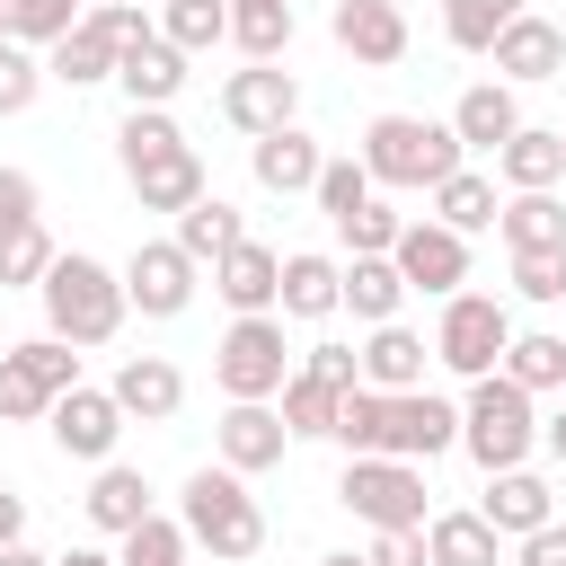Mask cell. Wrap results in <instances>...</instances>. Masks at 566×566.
Listing matches in <instances>:
<instances>
[{
    "instance_id": "bcb514c9",
    "label": "cell",
    "mask_w": 566,
    "mask_h": 566,
    "mask_svg": "<svg viewBox=\"0 0 566 566\" xmlns=\"http://www.w3.org/2000/svg\"><path fill=\"white\" fill-rule=\"evenodd\" d=\"M44 80H53V71H44V53L9 35V44H0V115H27V106L44 97Z\"/></svg>"
},
{
    "instance_id": "74e56055",
    "label": "cell",
    "mask_w": 566,
    "mask_h": 566,
    "mask_svg": "<svg viewBox=\"0 0 566 566\" xmlns=\"http://www.w3.org/2000/svg\"><path fill=\"white\" fill-rule=\"evenodd\" d=\"M53 256H62V248H53L44 221H9V230H0V292H35V283L53 274Z\"/></svg>"
},
{
    "instance_id": "8d00e7d4",
    "label": "cell",
    "mask_w": 566,
    "mask_h": 566,
    "mask_svg": "<svg viewBox=\"0 0 566 566\" xmlns=\"http://www.w3.org/2000/svg\"><path fill=\"white\" fill-rule=\"evenodd\" d=\"M345 460H363V451H380L389 442V389H371V380H354L345 398H336V433H327Z\"/></svg>"
},
{
    "instance_id": "ab89813d",
    "label": "cell",
    "mask_w": 566,
    "mask_h": 566,
    "mask_svg": "<svg viewBox=\"0 0 566 566\" xmlns=\"http://www.w3.org/2000/svg\"><path fill=\"white\" fill-rule=\"evenodd\" d=\"M115 566H195V539H186L177 513H150V522H133L115 539Z\"/></svg>"
},
{
    "instance_id": "603a6c76",
    "label": "cell",
    "mask_w": 566,
    "mask_h": 566,
    "mask_svg": "<svg viewBox=\"0 0 566 566\" xmlns=\"http://www.w3.org/2000/svg\"><path fill=\"white\" fill-rule=\"evenodd\" d=\"M345 310V265L327 256V248H292L283 256V318H336Z\"/></svg>"
},
{
    "instance_id": "277c9868",
    "label": "cell",
    "mask_w": 566,
    "mask_h": 566,
    "mask_svg": "<svg viewBox=\"0 0 566 566\" xmlns=\"http://www.w3.org/2000/svg\"><path fill=\"white\" fill-rule=\"evenodd\" d=\"M460 451L495 478V469H522L531 451H539V398L522 389V380H504V371H486V380H469V398H460Z\"/></svg>"
},
{
    "instance_id": "c3c4849f",
    "label": "cell",
    "mask_w": 566,
    "mask_h": 566,
    "mask_svg": "<svg viewBox=\"0 0 566 566\" xmlns=\"http://www.w3.org/2000/svg\"><path fill=\"white\" fill-rule=\"evenodd\" d=\"M9 221H44V186H35V168H0V230Z\"/></svg>"
},
{
    "instance_id": "11a10c76",
    "label": "cell",
    "mask_w": 566,
    "mask_h": 566,
    "mask_svg": "<svg viewBox=\"0 0 566 566\" xmlns=\"http://www.w3.org/2000/svg\"><path fill=\"white\" fill-rule=\"evenodd\" d=\"M53 566H115V548H62Z\"/></svg>"
},
{
    "instance_id": "f1b7e54d",
    "label": "cell",
    "mask_w": 566,
    "mask_h": 566,
    "mask_svg": "<svg viewBox=\"0 0 566 566\" xmlns=\"http://www.w3.org/2000/svg\"><path fill=\"white\" fill-rule=\"evenodd\" d=\"M495 212H504V195H495V177H486V168H451V177L433 186V221H442V230H460V239L495 230Z\"/></svg>"
},
{
    "instance_id": "ba28073f",
    "label": "cell",
    "mask_w": 566,
    "mask_h": 566,
    "mask_svg": "<svg viewBox=\"0 0 566 566\" xmlns=\"http://www.w3.org/2000/svg\"><path fill=\"white\" fill-rule=\"evenodd\" d=\"M195 283H203V265L177 248V230H168V239H142V248L124 256V292H133L142 318H186V310H195Z\"/></svg>"
},
{
    "instance_id": "9a60e30c",
    "label": "cell",
    "mask_w": 566,
    "mask_h": 566,
    "mask_svg": "<svg viewBox=\"0 0 566 566\" xmlns=\"http://www.w3.org/2000/svg\"><path fill=\"white\" fill-rule=\"evenodd\" d=\"M486 62H495V80L539 88V80H557V71H566V27H557V18H539V9H522V18L486 44Z\"/></svg>"
},
{
    "instance_id": "db71d44e",
    "label": "cell",
    "mask_w": 566,
    "mask_h": 566,
    "mask_svg": "<svg viewBox=\"0 0 566 566\" xmlns=\"http://www.w3.org/2000/svg\"><path fill=\"white\" fill-rule=\"evenodd\" d=\"M539 451H548V460H557V469H566V407H557V416H548V424H539Z\"/></svg>"
},
{
    "instance_id": "4fadbf2b",
    "label": "cell",
    "mask_w": 566,
    "mask_h": 566,
    "mask_svg": "<svg viewBox=\"0 0 566 566\" xmlns=\"http://www.w3.org/2000/svg\"><path fill=\"white\" fill-rule=\"evenodd\" d=\"M380 451L433 469L442 451H460V398H442V389H389V442Z\"/></svg>"
},
{
    "instance_id": "836d02e7",
    "label": "cell",
    "mask_w": 566,
    "mask_h": 566,
    "mask_svg": "<svg viewBox=\"0 0 566 566\" xmlns=\"http://www.w3.org/2000/svg\"><path fill=\"white\" fill-rule=\"evenodd\" d=\"M239 239H248V212H239V203H221V195H203V203H186V212H177V248H186L195 265L230 256Z\"/></svg>"
},
{
    "instance_id": "f35d334b",
    "label": "cell",
    "mask_w": 566,
    "mask_h": 566,
    "mask_svg": "<svg viewBox=\"0 0 566 566\" xmlns=\"http://www.w3.org/2000/svg\"><path fill=\"white\" fill-rule=\"evenodd\" d=\"M159 35L177 53H212L230 44V0H159Z\"/></svg>"
},
{
    "instance_id": "f546056e",
    "label": "cell",
    "mask_w": 566,
    "mask_h": 566,
    "mask_svg": "<svg viewBox=\"0 0 566 566\" xmlns=\"http://www.w3.org/2000/svg\"><path fill=\"white\" fill-rule=\"evenodd\" d=\"M504 380H522L531 398H566V336H557V327H513Z\"/></svg>"
},
{
    "instance_id": "5b68a950",
    "label": "cell",
    "mask_w": 566,
    "mask_h": 566,
    "mask_svg": "<svg viewBox=\"0 0 566 566\" xmlns=\"http://www.w3.org/2000/svg\"><path fill=\"white\" fill-rule=\"evenodd\" d=\"M504 345H513V310H504V292H451V301H442V318H433V363H442L451 380H486V371H504Z\"/></svg>"
},
{
    "instance_id": "6da1fadb",
    "label": "cell",
    "mask_w": 566,
    "mask_h": 566,
    "mask_svg": "<svg viewBox=\"0 0 566 566\" xmlns=\"http://www.w3.org/2000/svg\"><path fill=\"white\" fill-rule=\"evenodd\" d=\"M35 301H44V327L62 336V345H115L124 336V318H133V292H124V265H97V256H80V248H62L53 256V274L35 283Z\"/></svg>"
},
{
    "instance_id": "9f6ffc18",
    "label": "cell",
    "mask_w": 566,
    "mask_h": 566,
    "mask_svg": "<svg viewBox=\"0 0 566 566\" xmlns=\"http://www.w3.org/2000/svg\"><path fill=\"white\" fill-rule=\"evenodd\" d=\"M0 566H53V557H44V548H27V539H18V548H0Z\"/></svg>"
},
{
    "instance_id": "b9f144b4",
    "label": "cell",
    "mask_w": 566,
    "mask_h": 566,
    "mask_svg": "<svg viewBox=\"0 0 566 566\" xmlns=\"http://www.w3.org/2000/svg\"><path fill=\"white\" fill-rule=\"evenodd\" d=\"M44 416H53V389H44L35 363L9 345V354H0V424H44Z\"/></svg>"
},
{
    "instance_id": "8992f818",
    "label": "cell",
    "mask_w": 566,
    "mask_h": 566,
    "mask_svg": "<svg viewBox=\"0 0 566 566\" xmlns=\"http://www.w3.org/2000/svg\"><path fill=\"white\" fill-rule=\"evenodd\" d=\"M336 504H345L363 531H416V522H424V460L363 451V460H345V478H336Z\"/></svg>"
},
{
    "instance_id": "7bdbcfd3",
    "label": "cell",
    "mask_w": 566,
    "mask_h": 566,
    "mask_svg": "<svg viewBox=\"0 0 566 566\" xmlns=\"http://www.w3.org/2000/svg\"><path fill=\"white\" fill-rule=\"evenodd\" d=\"M80 18H88V0H9V35L35 44V53H53Z\"/></svg>"
},
{
    "instance_id": "60d3db41",
    "label": "cell",
    "mask_w": 566,
    "mask_h": 566,
    "mask_svg": "<svg viewBox=\"0 0 566 566\" xmlns=\"http://www.w3.org/2000/svg\"><path fill=\"white\" fill-rule=\"evenodd\" d=\"M522 9H531V0H442V35H451L460 53H486Z\"/></svg>"
},
{
    "instance_id": "83f0119b",
    "label": "cell",
    "mask_w": 566,
    "mask_h": 566,
    "mask_svg": "<svg viewBox=\"0 0 566 566\" xmlns=\"http://www.w3.org/2000/svg\"><path fill=\"white\" fill-rule=\"evenodd\" d=\"M424 548H433V566H495L504 531L478 504H460V513H424Z\"/></svg>"
},
{
    "instance_id": "4316f807",
    "label": "cell",
    "mask_w": 566,
    "mask_h": 566,
    "mask_svg": "<svg viewBox=\"0 0 566 566\" xmlns=\"http://www.w3.org/2000/svg\"><path fill=\"white\" fill-rule=\"evenodd\" d=\"M124 186H133V203H142V212H186V203H203V195H212V177H203L195 142H186V150H168V159H150V168H133Z\"/></svg>"
},
{
    "instance_id": "ee69618b",
    "label": "cell",
    "mask_w": 566,
    "mask_h": 566,
    "mask_svg": "<svg viewBox=\"0 0 566 566\" xmlns=\"http://www.w3.org/2000/svg\"><path fill=\"white\" fill-rule=\"evenodd\" d=\"M398 230H407V212H398L389 195H371V203H354V212L336 221V239H345L354 256H389V248H398Z\"/></svg>"
},
{
    "instance_id": "30bf717a",
    "label": "cell",
    "mask_w": 566,
    "mask_h": 566,
    "mask_svg": "<svg viewBox=\"0 0 566 566\" xmlns=\"http://www.w3.org/2000/svg\"><path fill=\"white\" fill-rule=\"evenodd\" d=\"M283 451H292V424H283L274 398H230L221 407V424H212V460L221 469L265 478V469H283Z\"/></svg>"
},
{
    "instance_id": "cb8c5ba5",
    "label": "cell",
    "mask_w": 566,
    "mask_h": 566,
    "mask_svg": "<svg viewBox=\"0 0 566 566\" xmlns=\"http://www.w3.org/2000/svg\"><path fill=\"white\" fill-rule=\"evenodd\" d=\"M451 133H460L469 150H504V142L522 133V97H513V80H478V88H460Z\"/></svg>"
},
{
    "instance_id": "e0dca14e",
    "label": "cell",
    "mask_w": 566,
    "mask_h": 566,
    "mask_svg": "<svg viewBox=\"0 0 566 566\" xmlns=\"http://www.w3.org/2000/svg\"><path fill=\"white\" fill-rule=\"evenodd\" d=\"M212 292L230 301V318H248V310H283V256H274L265 239H239L230 256H212Z\"/></svg>"
},
{
    "instance_id": "52a82bcc",
    "label": "cell",
    "mask_w": 566,
    "mask_h": 566,
    "mask_svg": "<svg viewBox=\"0 0 566 566\" xmlns=\"http://www.w3.org/2000/svg\"><path fill=\"white\" fill-rule=\"evenodd\" d=\"M212 380H221V398H283V380H292L283 310H248V318H230L221 345H212Z\"/></svg>"
},
{
    "instance_id": "6f0895ef",
    "label": "cell",
    "mask_w": 566,
    "mask_h": 566,
    "mask_svg": "<svg viewBox=\"0 0 566 566\" xmlns=\"http://www.w3.org/2000/svg\"><path fill=\"white\" fill-rule=\"evenodd\" d=\"M318 566H371V557H354V548H327V557H318Z\"/></svg>"
},
{
    "instance_id": "d590c367",
    "label": "cell",
    "mask_w": 566,
    "mask_h": 566,
    "mask_svg": "<svg viewBox=\"0 0 566 566\" xmlns=\"http://www.w3.org/2000/svg\"><path fill=\"white\" fill-rule=\"evenodd\" d=\"M336 398H345L336 380H318V371H301V363H292V380H283V398H274V407H283L292 442H327V433H336Z\"/></svg>"
},
{
    "instance_id": "44dd1931",
    "label": "cell",
    "mask_w": 566,
    "mask_h": 566,
    "mask_svg": "<svg viewBox=\"0 0 566 566\" xmlns=\"http://www.w3.org/2000/svg\"><path fill=\"white\" fill-rule=\"evenodd\" d=\"M88 531H106V539H124L133 522H150L159 513V495H150V478L133 469V460H97V478H88Z\"/></svg>"
},
{
    "instance_id": "e575fe53",
    "label": "cell",
    "mask_w": 566,
    "mask_h": 566,
    "mask_svg": "<svg viewBox=\"0 0 566 566\" xmlns=\"http://www.w3.org/2000/svg\"><path fill=\"white\" fill-rule=\"evenodd\" d=\"M168 150H186V124H177L168 106H124V124H115V159H124V177L150 168V159H168Z\"/></svg>"
},
{
    "instance_id": "ac0fdd59",
    "label": "cell",
    "mask_w": 566,
    "mask_h": 566,
    "mask_svg": "<svg viewBox=\"0 0 566 566\" xmlns=\"http://www.w3.org/2000/svg\"><path fill=\"white\" fill-rule=\"evenodd\" d=\"M106 389H115V407H124L133 424H168V416L186 407V371H177L168 354H124Z\"/></svg>"
},
{
    "instance_id": "8fae6325",
    "label": "cell",
    "mask_w": 566,
    "mask_h": 566,
    "mask_svg": "<svg viewBox=\"0 0 566 566\" xmlns=\"http://www.w3.org/2000/svg\"><path fill=\"white\" fill-rule=\"evenodd\" d=\"M221 124L230 133H274V124H301V80L283 71V62H248V71H230L221 80Z\"/></svg>"
},
{
    "instance_id": "f907efd6",
    "label": "cell",
    "mask_w": 566,
    "mask_h": 566,
    "mask_svg": "<svg viewBox=\"0 0 566 566\" xmlns=\"http://www.w3.org/2000/svg\"><path fill=\"white\" fill-rule=\"evenodd\" d=\"M301 371H318V380L354 389V380H363V354H354V345H310V354H301Z\"/></svg>"
},
{
    "instance_id": "816d5d0a",
    "label": "cell",
    "mask_w": 566,
    "mask_h": 566,
    "mask_svg": "<svg viewBox=\"0 0 566 566\" xmlns=\"http://www.w3.org/2000/svg\"><path fill=\"white\" fill-rule=\"evenodd\" d=\"M513 566H566V522H539L513 539Z\"/></svg>"
},
{
    "instance_id": "7a4b0ae2",
    "label": "cell",
    "mask_w": 566,
    "mask_h": 566,
    "mask_svg": "<svg viewBox=\"0 0 566 566\" xmlns=\"http://www.w3.org/2000/svg\"><path fill=\"white\" fill-rule=\"evenodd\" d=\"M354 150H363L371 186H389V195H433L451 168H469V142L451 133V115L442 124L433 115H371Z\"/></svg>"
},
{
    "instance_id": "3957f363",
    "label": "cell",
    "mask_w": 566,
    "mask_h": 566,
    "mask_svg": "<svg viewBox=\"0 0 566 566\" xmlns=\"http://www.w3.org/2000/svg\"><path fill=\"white\" fill-rule=\"evenodd\" d=\"M177 522H186V539H195V548H212L221 566H248V557L265 548V504H256V495H248V478H239V469H221V460L186 469V486H177Z\"/></svg>"
},
{
    "instance_id": "1f68e13d",
    "label": "cell",
    "mask_w": 566,
    "mask_h": 566,
    "mask_svg": "<svg viewBox=\"0 0 566 566\" xmlns=\"http://www.w3.org/2000/svg\"><path fill=\"white\" fill-rule=\"evenodd\" d=\"M292 35H301L292 0H230V44H239L248 62H283Z\"/></svg>"
},
{
    "instance_id": "2e32d148",
    "label": "cell",
    "mask_w": 566,
    "mask_h": 566,
    "mask_svg": "<svg viewBox=\"0 0 566 566\" xmlns=\"http://www.w3.org/2000/svg\"><path fill=\"white\" fill-rule=\"evenodd\" d=\"M318 168H327V150H318V133H310V124H274V133H256V142H248V177H256L265 195H310V186H318Z\"/></svg>"
},
{
    "instance_id": "f6af8a7d",
    "label": "cell",
    "mask_w": 566,
    "mask_h": 566,
    "mask_svg": "<svg viewBox=\"0 0 566 566\" xmlns=\"http://www.w3.org/2000/svg\"><path fill=\"white\" fill-rule=\"evenodd\" d=\"M371 195H380V186H371L363 150H354V159H327V168H318V186H310V203H318L327 221H345V212H354V203H371Z\"/></svg>"
},
{
    "instance_id": "5bb4252c",
    "label": "cell",
    "mask_w": 566,
    "mask_h": 566,
    "mask_svg": "<svg viewBox=\"0 0 566 566\" xmlns=\"http://www.w3.org/2000/svg\"><path fill=\"white\" fill-rule=\"evenodd\" d=\"M327 35H336V44H345V53L363 62V71H398V62H407V44H416V35H407V9H398V0H336Z\"/></svg>"
},
{
    "instance_id": "7dc6e473",
    "label": "cell",
    "mask_w": 566,
    "mask_h": 566,
    "mask_svg": "<svg viewBox=\"0 0 566 566\" xmlns=\"http://www.w3.org/2000/svg\"><path fill=\"white\" fill-rule=\"evenodd\" d=\"M513 292H522L531 310H557V301H566V248H522V256H513Z\"/></svg>"
},
{
    "instance_id": "681fc988",
    "label": "cell",
    "mask_w": 566,
    "mask_h": 566,
    "mask_svg": "<svg viewBox=\"0 0 566 566\" xmlns=\"http://www.w3.org/2000/svg\"><path fill=\"white\" fill-rule=\"evenodd\" d=\"M371 566H433V548H424V522L416 531H371V548H363Z\"/></svg>"
},
{
    "instance_id": "484cf974",
    "label": "cell",
    "mask_w": 566,
    "mask_h": 566,
    "mask_svg": "<svg viewBox=\"0 0 566 566\" xmlns=\"http://www.w3.org/2000/svg\"><path fill=\"white\" fill-rule=\"evenodd\" d=\"M354 354H363V380H371V389H424V363H433V345H424V336H416L407 318L371 327V336H363Z\"/></svg>"
},
{
    "instance_id": "d6a6232c",
    "label": "cell",
    "mask_w": 566,
    "mask_h": 566,
    "mask_svg": "<svg viewBox=\"0 0 566 566\" xmlns=\"http://www.w3.org/2000/svg\"><path fill=\"white\" fill-rule=\"evenodd\" d=\"M495 230H504L513 256H522V248H566V203H557V186H539V195H504Z\"/></svg>"
},
{
    "instance_id": "ffe728a7",
    "label": "cell",
    "mask_w": 566,
    "mask_h": 566,
    "mask_svg": "<svg viewBox=\"0 0 566 566\" xmlns=\"http://www.w3.org/2000/svg\"><path fill=\"white\" fill-rule=\"evenodd\" d=\"M186 62H195V53H177L159 27H150L142 44H124V62H115V88H124V106H177V88H186Z\"/></svg>"
},
{
    "instance_id": "9c48e42d",
    "label": "cell",
    "mask_w": 566,
    "mask_h": 566,
    "mask_svg": "<svg viewBox=\"0 0 566 566\" xmlns=\"http://www.w3.org/2000/svg\"><path fill=\"white\" fill-rule=\"evenodd\" d=\"M124 407H115V389H97V380H80V389H62L53 398V416H44V433H53V451L62 460H115V442H124Z\"/></svg>"
},
{
    "instance_id": "7402d4cb",
    "label": "cell",
    "mask_w": 566,
    "mask_h": 566,
    "mask_svg": "<svg viewBox=\"0 0 566 566\" xmlns=\"http://www.w3.org/2000/svg\"><path fill=\"white\" fill-rule=\"evenodd\" d=\"M478 513L504 531V539H522V531H539V522H557V486L522 460V469H495L486 478V495H478Z\"/></svg>"
},
{
    "instance_id": "d6986e66",
    "label": "cell",
    "mask_w": 566,
    "mask_h": 566,
    "mask_svg": "<svg viewBox=\"0 0 566 566\" xmlns=\"http://www.w3.org/2000/svg\"><path fill=\"white\" fill-rule=\"evenodd\" d=\"M115 62H124V35L106 27V9H97V0H88V18L44 53V71H53L62 88H97V80H115Z\"/></svg>"
},
{
    "instance_id": "d4e9b609",
    "label": "cell",
    "mask_w": 566,
    "mask_h": 566,
    "mask_svg": "<svg viewBox=\"0 0 566 566\" xmlns=\"http://www.w3.org/2000/svg\"><path fill=\"white\" fill-rule=\"evenodd\" d=\"M495 177H504V195L566 186V133H548V124H522V133L495 150Z\"/></svg>"
},
{
    "instance_id": "7c38bea8",
    "label": "cell",
    "mask_w": 566,
    "mask_h": 566,
    "mask_svg": "<svg viewBox=\"0 0 566 566\" xmlns=\"http://www.w3.org/2000/svg\"><path fill=\"white\" fill-rule=\"evenodd\" d=\"M389 256H398L407 292H424V301H451V292H469V239H460V230H442L433 212H424V221H407Z\"/></svg>"
},
{
    "instance_id": "680465c9",
    "label": "cell",
    "mask_w": 566,
    "mask_h": 566,
    "mask_svg": "<svg viewBox=\"0 0 566 566\" xmlns=\"http://www.w3.org/2000/svg\"><path fill=\"white\" fill-rule=\"evenodd\" d=\"M0 44H9V0H0Z\"/></svg>"
},
{
    "instance_id": "f5cc1de1",
    "label": "cell",
    "mask_w": 566,
    "mask_h": 566,
    "mask_svg": "<svg viewBox=\"0 0 566 566\" xmlns=\"http://www.w3.org/2000/svg\"><path fill=\"white\" fill-rule=\"evenodd\" d=\"M18 539H27V495L0 486V548H18Z\"/></svg>"
},
{
    "instance_id": "4dcf8cb0",
    "label": "cell",
    "mask_w": 566,
    "mask_h": 566,
    "mask_svg": "<svg viewBox=\"0 0 566 566\" xmlns=\"http://www.w3.org/2000/svg\"><path fill=\"white\" fill-rule=\"evenodd\" d=\"M345 310H354L363 327H389V318L407 310V274H398V256H354V265H345Z\"/></svg>"
}]
</instances>
